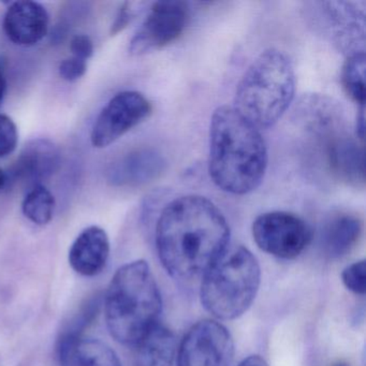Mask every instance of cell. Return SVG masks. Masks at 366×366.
I'll return each mask as SVG.
<instances>
[{
	"label": "cell",
	"instance_id": "cell-1",
	"mask_svg": "<svg viewBox=\"0 0 366 366\" xmlns=\"http://www.w3.org/2000/svg\"><path fill=\"white\" fill-rule=\"evenodd\" d=\"M230 227L224 214L209 199L197 194L171 201L156 224V247L172 277H202L228 249Z\"/></svg>",
	"mask_w": 366,
	"mask_h": 366
},
{
	"label": "cell",
	"instance_id": "cell-2",
	"mask_svg": "<svg viewBox=\"0 0 366 366\" xmlns=\"http://www.w3.org/2000/svg\"><path fill=\"white\" fill-rule=\"evenodd\" d=\"M267 168V149L260 129L233 107L222 106L209 125V173L216 186L243 196L260 185Z\"/></svg>",
	"mask_w": 366,
	"mask_h": 366
},
{
	"label": "cell",
	"instance_id": "cell-3",
	"mask_svg": "<svg viewBox=\"0 0 366 366\" xmlns=\"http://www.w3.org/2000/svg\"><path fill=\"white\" fill-rule=\"evenodd\" d=\"M162 301L147 261L126 263L117 269L104 297L107 325L117 342L134 346L156 323Z\"/></svg>",
	"mask_w": 366,
	"mask_h": 366
},
{
	"label": "cell",
	"instance_id": "cell-4",
	"mask_svg": "<svg viewBox=\"0 0 366 366\" xmlns=\"http://www.w3.org/2000/svg\"><path fill=\"white\" fill-rule=\"evenodd\" d=\"M295 74L282 51H263L247 68L235 92L233 108L259 129L275 125L295 98Z\"/></svg>",
	"mask_w": 366,
	"mask_h": 366
},
{
	"label": "cell",
	"instance_id": "cell-5",
	"mask_svg": "<svg viewBox=\"0 0 366 366\" xmlns=\"http://www.w3.org/2000/svg\"><path fill=\"white\" fill-rule=\"evenodd\" d=\"M256 257L243 246L228 248L203 274L200 299L216 319L233 320L247 312L260 286Z\"/></svg>",
	"mask_w": 366,
	"mask_h": 366
},
{
	"label": "cell",
	"instance_id": "cell-6",
	"mask_svg": "<svg viewBox=\"0 0 366 366\" xmlns=\"http://www.w3.org/2000/svg\"><path fill=\"white\" fill-rule=\"evenodd\" d=\"M252 237L259 248L271 256L293 259L302 254L312 241L307 222L287 212H269L256 218Z\"/></svg>",
	"mask_w": 366,
	"mask_h": 366
},
{
	"label": "cell",
	"instance_id": "cell-7",
	"mask_svg": "<svg viewBox=\"0 0 366 366\" xmlns=\"http://www.w3.org/2000/svg\"><path fill=\"white\" fill-rule=\"evenodd\" d=\"M234 344L222 323L199 321L184 336L177 349V366H230Z\"/></svg>",
	"mask_w": 366,
	"mask_h": 366
},
{
	"label": "cell",
	"instance_id": "cell-8",
	"mask_svg": "<svg viewBox=\"0 0 366 366\" xmlns=\"http://www.w3.org/2000/svg\"><path fill=\"white\" fill-rule=\"evenodd\" d=\"M188 16L189 9L184 1H157L154 4L144 22L130 41V54L142 56L177 41L185 31Z\"/></svg>",
	"mask_w": 366,
	"mask_h": 366
},
{
	"label": "cell",
	"instance_id": "cell-9",
	"mask_svg": "<svg viewBox=\"0 0 366 366\" xmlns=\"http://www.w3.org/2000/svg\"><path fill=\"white\" fill-rule=\"evenodd\" d=\"M151 113V104L139 92L117 94L98 115L92 130V144L97 149L109 147L144 122Z\"/></svg>",
	"mask_w": 366,
	"mask_h": 366
},
{
	"label": "cell",
	"instance_id": "cell-10",
	"mask_svg": "<svg viewBox=\"0 0 366 366\" xmlns=\"http://www.w3.org/2000/svg\"><path fill=\"white\" fill-rule=\"evenodd\" d=\"M325 143V155L330 172L338 181L353 187L365 183L364 147L344 130V124L330 126L314 132Z\"/></svg>",
	"mask_w": 366,
	"mask_h": 366
},
{
	"label": "cell",
	"instance_id": "cell-11",
	"mask_svg": "<svg viewBox=\"0 0 366 366\" xmlns=\"http://www.w3.org/2000/svg\"><path fill=\"white\" fill-rule=\"evenodd\" d=\"M50 16L44 6L36 1H16L8 8L4 18V31L16 46H33L39 44L49 31Z\"/></svg>",
	"mask_w": 366,
	"mask_h": 366
},
{
	"label": "cell",
	"instance_id": "cell-12",
	"mask_svg": "<svg viewBox=\"0 0 366 366\" xmlns=\"http://www.w3.org/2000/svg\"><path fill=\"white\" fill-rule=\"evenodd\" d=\"M110 257V239L104 229L91 226L84 229L72 243L68 254L74 272L93 277L106 269Z\"/></svg>",
	"mask_w": 366,
	"mask_h": 366
},
{
	"label": "cell",
	"instance_id": "cell-13",
	"mask_svg": "<svg viewBox=\"0 0 366 366\" xmlns=\"http://www.w3.org/2000/svg\"><path fill=\"white\" fill-rule=\"evenodd\" d=\"M166 169V159L155 149H137L113 164L109 181L115 186L145 185L162 177Z\"/></svg>",
	"mask_w": 366,
	"mask_h": 366
},
{
	"label": "cell",
	"instance_id": "cell-14",
	"mask_svg": "<svg viewBox=\"0 0 366 366\" xmlns=\"http://www.w3.org/2000/svg\"><path fill=\"white\" fill-rule=\"evenodd\" d=\"M59 352L61 366H122L109 345L84 335L61 336Z\"/></svg>",
	"mask_w": 366,
	"mask_h": 366
},
{
	"label": "cell",
	"instance_id": "cell-15",
	"mask_svg": "<svg viewBox=\"0 0 366 366\" xmlns=\"http://www.w3.org/2000/svg\"><path fill=\"white\" fill-rule=\"evenodd\" d=\"M134 346L136 366H173L177 357L174 333L159 322L156 323Z\"/></svg>",
	"mask_w": 366,
	"mask_h": 366
},
{
	"label": "cell",
	"instance_id": "cell-16",
	"mask_svg": "<svg viewBox=\"0 0 366 366\" xmlns=\"http://www.w3.org/2000/svg\"><path fill=\"white\" fill-rule=\"evenodd\" d=\"M362 234V222L352 214L340 213L332 216L323 227L321 245L325 254L340 258L348 254Z\"/></svg>",
	"mask_w": 366,
	"mask_h": 366
},
{
	"label": "cell",
	"instance_id": "cell-17",
	"mask_svg": "<svg viewBox=\"0 0 366 366\" xmlns=\"http://www.w3.org/2000/svg\"><path fill=\"white\" fill-rule=\"evenodd\" d=\"M59 164V152L48 140H35L23 149L14 166V177L38 181L52 174Z\"/></svg>",
	"mask_w": 366,
	"mask_h": 366
},
{
	"label": "cell",
	"instance_id": "cell-18",
	"mask_svg": "<svg viewBox=\"0 0 366 366\" xmlns=\"http://www.w3.org/2000/svg\"><path fill=\"white\" fill-rule=\"evenodd\" d=\"M54 209V196L41 184L34 185L27 192L22 203V211L25 217L37 226L48 224L52 220Z\"/></svg>",
	"mask_w": 366,
	"mask_h": 366
},
{
	"label": "cell",
	"instance_id": "cell-19",
	"mask_svg": "<svg viewBox=\"0 0 366 366\" xmlns=\"http://www.w3.org/2000/svg\"><path fill=\"white\" fill-rule=\"evenodd\" d=\"M345 93L355 104L365 106V54L355 52L347 59L342 72Z\"/></svg>",
	"mask_w": 366,
	"mask_h": 366
},
{
	"label": "cell",
	"instance_id": "cell-20",
	"mask_svg": "<svg viewBox=\"0 0 366 366\" xmlns=\"http://www.w3.org/2000/svg\"><path fill=\"white\" fill-rule=\"evenodd\" d=\"M342 284L355 295H365L366 264L365 261H357L348 265L342 273Z\"/></svg>",
	"mask_w": 366,
	"mask_h": 366
},
{
	"label": "cell",
	"instance_id": "cell-21",
	"mask_svg": "<svg viewBox=\"0 0 366 366\" xmlns=\"http://www.w3.org/2000/svg\"><path fill=\"white\" fill-rule=\"evenodd\" d=\"M19 132L16 123L5 114H0V159L16 151Z\"/></svg>",
	"mask_w": 366,
	"mask_h": 366
},
{
	"label": "cell",
	"instance_id": "cell-22",
	"mask_svg": "<svg viewBox=\"0 0 366 366\" xmlns=\"http://www.w3.org/2000/svg\"><path fill=\"white\" fill-rule=\"evenodd\" d=\"M87 70V61L71 56L64 59L59 65V71L61 78L68 82H74L84 76Z\"/></svg>",
	"mask_w": 366,
	"mask_h": 366
},
{
	"label": "cell",
	"instance_id": "cell-23",
	"mask_svg": "<svg viewBox=\"0 0 366 366\" xmlns=\"http://www.w3.org/2000/svg\"><path fill=\"white\" fill-rule=\"evenodd\" d=\"M70 52L76 59L87 61L94 54V44L86 35H76L70 41Z\"/></svg>",
	"mask_w": 366,
	"mask_h": 366
},
{
	"label": "cell",
	"instance_id": "cell-24",
	"mask_svg": "<svg viewBox=\"0 0 366 366\" xmlns=\"http://www.w3.org/2000/svg\"><path fill=\"white\" fill-rule=\"evenodd\" d=\"M130 20H132V12H130L129 5L125 4L115 19L114 24L112 25V29H111V35L115 36L119 31H123L129 24Z\"/></svg>",
	"mask_w": 366,
	"mask_h": 366
},
{
	"label": "cell",
	"instance_id": "cell-25",
	"mask_svg": "<svg viewBox=\"0 0 366 366\" xmlns=\"http://www.w3.org/2000/svg\"><path fill=\"white\" fill-rule=\"evenodd\" d=\"M365 106H361L360 108L359 115L357 119V138L364 142V137H365Z\"/></svg>",
	"mask_w": 366,
	"mask_h": 366
},
{
	"label": "cell",
	"instance_id": "cell-26",
	"mask_svg": "<svg viewBox=\"0 0 366 366\" xmlns=\"http://www.w3.org/2000/svg\"><path fill=\"white\" fill-rule=\"evenodd\" d=\"M237 366H269L267 361L260 355H250L244 359Z\"/></svg>",
	"mask_w": 366,
	"mask_h": 366
},
{
	"label": "cell",
	"instance_id": "cell-27",
	"mask_svg": "<svg viewBox=\"0 0 366 366\" xmlns=\"http://www.w3.org/2000/svg\"><path fill=\"white\" fill-rule=\"evenodd\" d=\"M6 89H7V83H6L5 76L0 70V106L3 104L4 97H5Z\"/></svg>",
	"mask_w": 366,
	"mask_h": 366
},
{
	"label": "cell",
	"instance_id": "cell-28",
	"mask_svg": "<svg viewBox=\"0 0 366 366\" xmlns=\"http://www.w3.org/2000/svg\"><path fill=\"white\" fill-rule=\"evenodd\" d=\"M6 183H7V177H6V173L0 169V189L5 186Z\"/></svg>",
	"mask_w": 366,
	"mask_h": 366
},
{
	"label": "cell",
	"instance_id": "cell-29",
	"mask_svg": "<svg viewBox=\"0 0 366 366\" xmlns=\"http://www.w3.org/2000/svg\"><path fill=\"white\" fill-rule=\"evenodd\" d=\"M333 366H348V364L345 363V362H337V363L334 364Z\"/></svg>",
	"mask_w": 366,
	"mask_h": 366
}]
</instances>
